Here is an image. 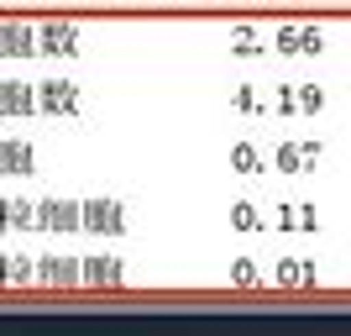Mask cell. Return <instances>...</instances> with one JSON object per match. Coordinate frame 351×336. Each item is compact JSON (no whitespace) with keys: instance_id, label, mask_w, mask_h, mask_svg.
Masks as SVG:
<instances>
[{"instance_id":"1","label":"cell","mask_w":351,"mask_h":336,"mask_svg":"<svg viewBox=\"0 0 351 336\" xmlns=\"http://www.w3.org/2000/svg\"><path fill=\"white\" fill-rule=\"evenodd\" d=\"M43 95H47V105H53V111H69V105H73V89H69V85H47Z\"/></svg>"}]
</instances>
